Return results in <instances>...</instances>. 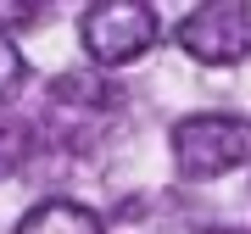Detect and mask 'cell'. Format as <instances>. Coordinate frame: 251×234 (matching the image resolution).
Here are the masks:
<instances>
[{
	"mask_svg": "<svg viewBox=\"0 0 251 234\" xmlns=\"http://www.w3.org/2000/svg\"><path fill=\"white\" fill-rule=\"evenodd\" d=\"M173 162L184 179H218V173L251 162V123L229 112H201L173 128Z\"/></svg>",
	"mask_w": 251,
	"mask_h": 234,
	"instance_id": "1",
	"label": "cell"
},
{
	"mask_svg": "<svg viewBox=\"0 0 251 234\" xmlns=\"http://www.w3.org/2000/svg\"><path fill=\"white\" fill-rule=\"evenodd\" d=\"M78 34H84V50L95 62L123 67L156 45V11L140 6V0H100V6H84Z\"/></svg>",
	"mask_w": 251,
	"mask_h": 234,
	"instance_id": "2",
	"label": "cell"
},
{
	"mask_svg": "<svg viewBox=\"0 0 251 234\" xmlns=\"http://www.w3.org/2000/svg\"><path fill=\"white\" fill-rule=\"evenodd\" d=\"M179 45L184 56H196L206 67H229L251 56V6H234V0H206L179 23Z\"/></svg>",
	"mask_w": 251,
	"mask_h": 234,
	"instance_id": "3",
	"label": "cell"
},
{
	"mask_svg": "<svg viewBox=\"0 0 251 234\" xmlns=\"http://www.w3.org/2000/svg\"><path fill=\"white\" fill-rule=\"evenodd\" d=\"M17 234H100V217L78 201H39L17 223Z\"/></svg>",
	"mask_w": 251,
	"mask_h": 234,
	"instance_id": "4",
	"label": "cell"
},
{
	"mask_svg": "<svg viewBox=\"0 0 251 234\" xmlns=\"http://www.w3.org/2000/svg\"><path fill=\"white\" fill-rule=\"evenodd\" d=\"M17 84H23V56H17V45H11L6 34H0V106L17 95Z\"/></svg>",
	"mask_w": 251,
	"mask_h": 234,
	"instance_id": "5",
	"label": "cell"
},
{
	"mask_svg": "<svg viewBox=\"0 0 251 234\" xmlns=\"http://www.w3.org/2000/svg\"><path fill=\"white\" fill-rule=\"evenodd\" d=\"M39 17H45V6H0V23H11V28H28Z\"/></svg>",
	"mask_w": 251,
	"mask_h": 234,
	"instance_id": "6",
	"label": "cell"
}]
</instances>
